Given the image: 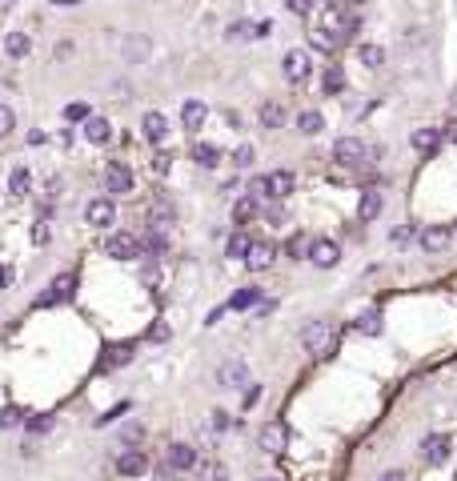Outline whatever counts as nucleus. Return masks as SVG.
I'll return each instance as SVG.
<instances>
[{
    "instance_id": "nucleus-1",
    "label": "nucleus",
    "mask_w": 457,
    "mask_h": 481,
    "mask_svg": "<svg viewBox=\"0 0 457 481\" xmlns=\"http://www.w3.org/2000/svg\"><path fill=\"white\" fill-rule=\"evenodd\" d=\"M301 345H305V353H309V357H329V353L337 349L333 321H309V325L301 329Z\"/></svg>"
},
{
    "instance_id": "nucleus-2",
    "label": "nucleus",
    "mask_w": 457,
    "mask_h": 481,
    "mask_svg": "<svg viewBox=\"0 0 457 481\" xmlns=\"http://www.w3.org/2000/svg\"><path fill=\"white\" fill-rule=\"evenodd\" d=\"M369 153L373 148L361 141V136H337L333 141V165L341 169H361V165H369Z\"/></svg>"
},
{
    "instance_id": "nucleus-3",
    "label": "nucleus",
    "mask_w": 457,
    "mask_h": 481,
    "mask_svg": "<svg viewBox=\"0 0 457 481\" xmlns=\"http://www.w3.org/2000/svg\"><path fill=\"white\" fill-rule=\"evenodd\" d=\"M281 73H285L289 85H305V81L313 76V57L305 49H289L281 57Z\"/></svg>"
},
{
    "instance_id": "nucleus-4",
    "label": "nucleus",
    "mask_w": 457,
    "mask_h": 481,
    "mask_svg": "<svg viewBox=\"0 0 457 481\" xmlns=\"http://www.w3.org/2000/svg\"><path fill=\"white\" fill-rule=\"evenodd\" d=\"M105 253L117 261H136V257H145V241L133 233H112L109 241H105Z\"/></svg>"
},
{
    "instance_id": "nucleus-5",
    "label": "nucleus",
    "mask_w": 457,
    "mask_h": 481,
    "mask_svg": "<svg viewBox=\"0 0 457 481\" xmlns=\"http://www.w3.org/2000/svg\"><path fill=\"white\" fill-rule=\"evenodd\" d=\"M257 445L265 449V453H285V445H289V425L285 421H265L261 425V433H257Z\"/></svg>"
},
{
    "instance_id": "nucleus-6",
    "label": "nucleus",
    "mask_w": 457,
    "mask_h": 481,
    "mask_svg": "<svg viewBox=\"0 0 457 481\" xmlns=\"http://www.w3.org/2000/svg\"><path fill=\"white\" fill-rule=\"evenodd\" d=\"M105 189H109L112 197L133 193V169H129L124 160H109V169H105Z\"/></svg>"
},
{
    "instance_id": "nucleus-7",
    "label": "nucleus",
    "mask_w": 457,
    "mask_h": 481,
    "mask_svg": "<svg viewBox=\"0 0 457 481\" xmlns=\"http://www.w3.org/2000/svg\"><path fill=\"white\" fill-rule=\"evenodd\" d=\"M85 221L93 225V229H109L112 221H117V205H112V197H93L85 205Z\"/></svg>"
},
{
    "instance_id": "nucleus-8",
    "label": "nucleus",
    "mask_w": 457,
    "mask_h": 481,
    "mask_svg": "<svg viewBox=\"0 0 457 481\" xmlns=\"http://www.w3.org/2000/svg\"><path fill=\"white\" fill-rule=\"evenodd\" d=\"M417 245L425 249V253H445V249L453 245V229H449V225H429V229L417 233Z\"/></svg>"
},
{
    "instance_id": "nucleus-9",
    "label": "nucleus",
    "mask_w": 457,
    "mask_h": 481,
    "mask_svg": "<svg viewBox=\"0 0 457 481\" xmlns=\"http://www.w3.org/2000/svg\"><path fill=\"white\" fill-rule=\"evenodd\" d=\"M309 261L317 265V269H333L337 261H341V245H337V241H329V237H313Z\"/></svg>"
},
{
    "instance_id": "nucleus-10",
    "label": "nucleus",
    "mask_w": 457,
    "mask_h": 481,
    "mask_svg": "<svg viewBox=\"0 0 457 481\" xmlns=\"http://www.w3.org/2000/svg\"><path fill=\"white\" fill-rule=\"evenodd\" d=\"M297 177L289 173V169H273V173H265V201H285L289 193H293Z\"/></svg>"
},
{
    "instance_id": "nucleus-11",
    "label": "nucleus",
    "mask_w": 457,
    "mask_h": 481,
    "mask_svg": "<svg viewBox=\"0 0 457 481\" xmlns=\"http://www.w3.org/2000/svg\"><path fill=\"white\" fill-rule=\"evenodd\" d=\"M76 297V277L73 273H61V277H52L49 293L40 297V305H64V301H73Z\"/></svg>"
},
{
    "instance_id": "nucleus-12",
    "label": "nucleus",
    "mask_w": 457,
    "mask_h": 481,
    "mask_svg": "<svg viewBox=\"0 0 457 481\" xmlns=\"http://www.w3.org/2000/svg\"><path fill=\"white\" fill-rule=\"evenodd\" d=\"M441 141H445V133H441V129H429V124H425V129H413V133H409V145L417 148L421 157H433V153L441 148Z\"/></svg>"
},
{
    "instance_id": "nucleus-13",
    "label": "nucleus",
    "mask_w": 457,
    "mask_h": 481,
    "mask_svg": "<svg viewBox=\"0 0 457 481\" xmlns=\"http://www.w3.org/2000/svg\"><path fill=\"white\" fill-rule=\"evenodd\" d=\"M117 469H121V477H141V473H148V457L136 445H124V453L117 457Z\"/></svg>"
},
{
    "instance_id": "nucleus-14",
    "label": "nucleus",
    "mask_w": 457,
    "mask_h": 481,
    "mask_svg": "<svg viewBox=\"0 0 457 481\" xmlns=\"http://www.w3.org/2000/svg\"><path fill=\"white\" fill-rule=\"evenodd\" d=\"M273 261H277V245L273 241H253V249H249V257H245L249 269L265 273V269H273Z\"/></svg>"
},
{
    "instance_id": "nucleus-15",
    "label": "nucleus",
    "mask_w": 457,
    "mask_h": 481,
    "mask_svg": "<svg viewBox=\"0 0 457 481\" xmlns=\"http://www.w3.org/2000/svg\"><path fill=\"white\" fill-rule=\"evenodd\" d=\"M421 457H425L429 465H445V461H449V437H445V433H429V437L421 441Z\"/></svg>"
},
{
    "instance_id": "nucleus-16",
    "label": "nucleus",
    "mask_w": 457,
    "mask_h": 481,
    "mask_svg": "<svg viewBox=\"0 0 457 481\" xmlns=\"http://www.w3.org/2000/svg\"><path fill=\"white\" fill-rule=\"evenodd\" d=\"M217 381H221V389H245L249 385L245 361H225L221 369H217Z\"/></svg>"
},
{
    "instance_id": "nucleus-17",
    "label": "nucleus",
    "mask_w": 457,
    "mask_h": 481,
    "mask_svg": "<svg viewBox=\"0 0 457 481\" xmlns=\"http://www.w3.org/2000/svg\"><path fill=\"white\" fill-rule=\"evenodd\" d=\"M169 469H177V473L197 469V449H193L189 441H173L169 445Z\"/></svg>"
},
{
    "instance_id": "nucleus-18",
    "label": "nucleus",
    "mask_w": 457,
    "mask_h": 481,
    "mask_svg": "<svg viewBox=\"0 0 457 481\" xmlns=\"http://www.w3.org/2000/svg\"><path fill=\"white\" fill-rule=\"evenodd\" d=\"M141 133H145V141L161 145L165 136H169V117H165V112H145V121H141Z\"/></svg>"
},
{
    "instance_id": "nucleus-19",
    "label": "nucleus",
    "mask_w": 457,
    "mask_h": 481,
    "mask_svg": "<svg viewBox=\"0 0 457 481\" xmlns=\"http://www.w3.org/2000/svg\"><path fill=\"white\" fill-rule=\"evenodd\" d=\"M81 133H85L88 145H109V141H112V124L105 121V117H88V121L81 124Z\"/></svg>"
},
{
    "instance_id": "nucleus-20",
    "label": "nucleus",
    "mask_w": 457,
    "mask_h": 481,
    "mask_svg": "<svg viewBox=\"0 0 457 481\" xmlns=\"http://www.w3.org/2000/svg\"><path fill=\"white\" fill-rule=\"evenodd\" d=\"M257 121H261V129H281L285 124V105L281 100H261V109H257Z\"/></svg>"
},
{
    "instance_id": "nucleus-21",
    "label": "nucleus",
    "mask_w": 457,
    "mask_h": 481,
    "mask_svg": "<svg viewBox=\"0 0 457 481\" xmlns=\"http://www.w3.org/2000/svg\"><path fill=\"white\" fill-rule=\"evenodd\" d=\"M381 209H385L381 193H377V189H365V193H361V201H357V217H361V221H377V217H381Z\"/></svg>"
},
{
    "instance_id": "nucleus-22",
    "label": "nucleus",
    "mask_w": 457,
    "mask_h": 481,
    "mask_svg": "<svg viewBox=\"0 0 457 481\" xmlns=\"http://www.w3.org/2000/svg\"><path fill=\"white\" fill-rule=\"evenodd\" d=\"M205 117H209L205 100H185V105H181V124H185L189 133H197L201 124H205Z\"/></svg>"
},
{
    "instance_id": "nucleus-23",
    "label": "nucleus",
    "mask_w": 457,
    "mask_h": 481,
    "mask_svg": "<svg viewBox=\"0 0 457 481\" xmlns=\"http://www.w3.org/2000/svg\"><path fill=\"white\" fill-rule=\"evenodd\" d=\"M309 44L317 52H337V49H341V37H337V32H329V28H321V25H313L309 28Z\"/></svg>"
},
{
    "instance_id": "nucleus-24",
    "label": "nucleus",
    "mask_w": 457,
    "mask_h": 481,
    "mask_svg": "<svg viewBox=\"0 0 457 481\" xmlns=\"http://www.w3.org/2000/svg\"><path fill=\"white\" fill-rule=\"evenodd\" d=\"M257 213H261V201L253 197V193H245V197L233 205V225H249V221H257Z\"/></svg>"
},
{
    "instance_id": "nucleus-25",
    "label": "nucleus",
    "mask_w": 457,
    "mask_h": 481,
    "mask_svg": "<svg viewBox=\"0 0 457 481\" xmlns=\"http://www.w3.org/2000/svg\"><path fill=\"white\" fill-rule=\"evenodd\" d=\"M325 129V117L317 109H305V112H297V133L301 136H317Z\"/></svg>"
},
{
    "instance_id": "nucleus-26",
    "label": "nucleus",
    "mask_w": 457,
    "mask_h": 481,
    "mask_svg": "<svg viewBox=\"0 0 457 481\" xmlns=\"http://www.w3.org/2000/svg\"><path fill=\"white\" fill-rule=\"evenodd\" d=\"M193 160H197L201 169H217V165H221V148L209 145V141H197V145H193Z\"/></svg>"
},
{
    "instance_id": "nucleus-27",
    "label": "nucleus",
    "mask_w": 457,
    "mask_h": 481,
    "mask_svg": "<svg viewBox=\"0 0 457 481\" xmlns=\"http://www.w3.org/2000/svg\"><path fill=\"white\" fill-rule=\"evenodd\" d=\"M133 341H124V345H109L105 349V361H100V365H105V369H117V365H129V361H133Z\"/></svg>"
},
{
    "instance_id": "nucleus-28",
    "label": "nucleus",
    "mask_w": 457,
    "mask_h": 481,
    "mask_svg": "<svg viewBox=\"0 0 457 481\" xmlns=\"http://www.w3.org/2000/svg\"><path fill=\"white\" fill-rule=\"evenodd\" d=\"M321 88H325V97H341V93H345V73H341V64H329V69H325Z\"/></svg>"
},
{
    "instance_id": "nucleus-29",
    "label": "nucleus",
    "mask_w": 457,
    "mask_h": 481,
    "mask_svg": "<svg viewBox=\"0 0 457 481\" xmlns=\"http://www.w3.org/2000/svg\"><path fill=\"white\" fill-rule=\"evenodd\" d=\"M165 253H169V237H165L161 225H153L145 237V257H165Z\"/></svg>"
},
{
    "instance_id": "nucleus-30",
    "label": "nucleus",
    "mask_w": 457,
    "mask_h": 481,
    "mask_svg": "<svg viewBox=\"0 0 457 481\" xmlns=\"http://www.w3.org/2000/svg\"><path fill=\"white\" fill-rule=\"evenodd\" d=\"M4 52H8L13 61H25L28 52H32V40H28L25 32H8V37H4Z\"/></svg>"
},
{
    "instance_id": "nucleus-31",
    "label": "nucleus",
    "mask_w": 457,
    "mask_h": 481,
    "mask_svg": "<svg viewBox=\"0 0 457 481\" xmlns=\"http://www.w3.org/2000/svg\"><path fill=\"white\" fill-rule=\"evenodd\" d=\"M28 189H32V173H28L25 165H16L13 177H8V193L13 197H28Z\"/></svg>"
},
{
    "instance_id": "nucleus-32",
    "label": "nucleus",
    "mask_w": 457,
    "mask_h": 481,
    "mask_svg": "<svg viewBox=\"0 0 457 481\" xmlns=\"http://www.w3.org/2000/svg\"><path fill=\"white\" fill-rule=\"evenodd\" d=\"M249 249H253V237H249L245 229H237V233L229 237L225 253H229V257H237V261H245V257H249Z\"/></svg>"
},
{
    "instance_id": "nucleus-33",
    "label": "nucleus",
    "mask_w": 457,
    "mask_h": 481,
    "mask_svg": "<svg viewBox=\"0 0 457 481\" xmlns=\"http://www.w3.org/2000/svg\"><path fill=\"white\" fill-rule=\"evenodd\" d=\"M357 333H365V337H377L381 333V309H365L357 317Z\"/></svg>"
},
{
    "instance_id": "nucleus-34",
    "label": "nucleus",
    "mask_w": 457,
    "mask_h": 481,
    "mask_svg": "<svg viewBox=\"0 0 457 481\" xmlns=\"http://www.w3.org/2000/svg\"><path fill=\"white\" fill-rule=\"evenodd\" d=\"M357 61L365 64V69H381V64H385V49H381V44H361Z\"/></svg>"
},
{
    "instance_id": "nucleus-35",
    "label": "nucleus",
    "mask_w": 457,
    "mask_h": 481,
    "mask_svg": "<svg viewBox=\"0 0 457 481\" xmlns=\"http://www.w3.org/2000/svg\"><path fill=\"white\" fill-rule=\"evenodd\" d=\"M309 245H313V237H305V233H293L289 241H285V253L293 261H301V257H309Z\"/></svg>"
},
{
    "instance_id": "nucleus-36",
    "label": "nucleus",
    "mask_w": 457,
    "mask_h": 481,
    "mask_svg": "<svg viewBox=\"0 0 457 481\" xmlns=\"http://www.w3.org/2000/svg\"><path fill=\"white\" fill-rule=\"evenodd\" d=\"M261 305V289L257 285H249V289H241V293L229 301V309H257Z\"/></svg>"
},
{
    "instance_id": "nucleus-37",
    "label": "nucleus",
    "mask_w": 457,
    "mask_h": 481,
    "mask_svg": "<svg viewBox=\"0 0 457 481\" xmlns=\"http://www.w3.org/2000/svg\"><path fill=\"white\" fill-rule=\"evenodd\" d=\"M225 37L229 40H257V25H253V20H237V25H229Z\"/></svg>"
},
{
    "instance_id": "nucleus-38",
    "label": "nucleus",
    "mask_w": 457,
    "mask_h": 481,
    "mask_svg": "<svg viewBox=\"0 0 457 481\" xmlns=\"http://www.w3.org/2000/svg\"><path fill=\"white\" fill-rule=\"evenodd\" d=\"M16 425H25V409L4 405L0 409V429H16Z\"/></svg>"
},
{
    "instance_id": "nucleus-39",
    "label": "nucleus",
    "mask_w": 457,
    "mask_h": 481,
    "mask_svg": "<svg viewBox=\"0 0 457 481\" xmlns=\"http://www.w3.org/2000/svg\"><path fill=\"white\" fill-rule=\"evenodd\" d=\"M253 160H257V148H253V145H237L233 148V165H237V169H253Z\"/></svg>"
},
{
    "instance_id": "nucleus-40",
    "label": "nucleus",
    "mask_w": 457,
    "mask_h": 481,
    "mask_svg": "<svg viewBox=\"0 0 457 481\" xmlns=\"http://www.w3.org/2000/svg\"><path fill=\"white\" fill-rule=\"evenodd\" d=\"M88 117H93V109H88L85 100H73V105H64V121H81V124H85Z\"/></svg>"
},
{
    "instance_id": "nucleus-41",
    "label": "nucleus",
    "mask_w": 457,
    "mask_h": 481,
    "mask_svg": "<svg viewBox=\"0 0 457 481\" xmlns=\"http://www.w3.org/2000/svg\"><path fill=\"white\" fill-rule=\"evenodd\" d=\"M148 169H153V177H169L173 173V157H169V153H157V157L148 160Z\"/></svg>"
},
{
    "instance_id": "nucleus-42",
    "label": "nucleus",
    "mask_w": 457,
    "mask_h": 481,
    "mask_svg": "<svg viewBox=\"0 0 457 481\" xmlns=\"http://www.w3.org/2000/svg\"><path fill=\"white\" fill-rule=\"evenodd\" d=\"M141 437H145V425H141V421H129V425L121 429V441L124 445H136Z\"/></svg>"
},
{
    "instance_id": "nucleus-43",
    "label": "nucleus",
    "mask_w": 457,
    "mask_h": 481,
    "mask_svg": "<svg viewBox=\"0 0 457 481\" xmlns=\"http://www.w3.org/2000/svg\"><path fill=\"white\" fill-rule=\"evenodd\" d=\"M25 425H28V433H49L52 429V413H37V417H28Z\"/></svg>"
},
{
    "instance_id": "nucleus-44",
    "label": "nucleus",
    "mask_w": 457,
    "mask_h": 481,
    "mask_svg": "<svg viewBox=\"0 0 457 481\" xmlns=\"http://www.w3.org/2000/svg\"><path fill=\"white\" fill-rule=\"evenodd\" d=\"M49 237H52V229H49V217H40V221L32 225V245H49Z\"/></svg>"
},
{
    "instance_id": "nucleus-45",
    "label": "nucleus",
    "mask_w": 457,
    "mask_h": 481,
    "mask_svg": "<svg viewBox=\"0 0 457 481\" xmlns=\"http://www.w3.org/2000/svg\"><path fill=\"white\" fill-rule=\"evenodd\" d=\"M389 241H393L397 249H405L409 241H413V225H397L393 233H389Z\"/></svg>"
},
{
    "instance_id": "nucleus-46",
    "label": "nucleus",
    "mask_w": 457,
    "mask_h": 481,
    "mask_svg": "<svg viewBox=\"0 0 457 481\" xmlns=\"http://www.w3.org/2000/svg\"><path fill=\"white\" fill-rule=\"evenodd\" d=\"M13 129H16V112L8 105H0V136H8Z\"/></svg>"
},
{
    "instance_id": "nucleus-47",
    "label": "nucleus",
    "mask_w": 457,
    "mask_h": 481,
    "mask_svg": "<svg viewBox=\"0 0 457 481\" xmlns=\"http://www.w3.org/2000/svg\"><path fill=\"white\" fill-rule=\"evenodd\" d=\"M285 8H289V13H297V16H309L313 8H317V0H285Z\"/></svg>"
},
{
    "instance_id": "nucleus-48",
    "label": "nucleus",
    "mask_w": 457,
    "mask_h": 481,
    "mask_svg": "<svg viewBox=\"0 0 457 481\" xmlns=\"http://www.w3.org/2000/svg\"><path fill=\"white\" fill-rule=\"evenodd\" d=\"M209 425H213V429H217V433H225V429H229V425H233V417H229L225 409H213V413H209Z\"/></svg>"
},
{
    "instance_id": "nucleus-49",
    "label": "nucleus",
    "mask_w": 457,
    "mask_h": 481,
    "mask_svg": "<svg viewBox=\"0 0 457 481\" xmlns=\"http://www.w3.org/2000/svg\"><path fill=\"white\" fill-rule=\"evenodd\" d=\"M241 401H245V409H253V405L261 401V385H257V381H249V385H245V397H241Z\"/></svg>"
},
{
    "instance_id": "nucleus-50",
    "label": "nucleus",
    "mask_w": 457,
    "mask_h": 481,
    "mask_svg": "<svg viewBox=\"0 0 457 481\" xmlns=\"http://www.w3.org/2000/svg\"><path fill=\"white\" fill-rule=\"evenodd\" d=\"M205 477H209V481H229V469H225L221 461H213V465L205 469Z\"/></svg>"
},
{
    "instance_id": "nucleus-51",
    "label": "nucleus",
    "mask_w": 457,
    "mask_h": 481,
    "mask_svg": "<svg viewBox=\"0 0 457 481\" xmlns=\"http://www.w3.org/2000/svg\"><path fill=\"white\" fill-rule=\"evenodd\" d=\"M121 413H129V401H121V405H112L109 413H105V417H97V425H109V421H117Z\"/></svg>"
},
{
    "instance_id": "nucleus-52",
    "label": "nucleus",
    "mask_w": 457,
    "mask_h": 481,
    "mask_svg": "<svg viewBox=\"0 0 457 481\" xmlns=\"http://www.w3.org/2000/svg\"><path fill=\"white\" fill-rule=\"evenodd\" d=\"M44 197H61V177H49V181H44Z\"/></svg>"
},
{
    "instance_id": "nucleus-53",
    "label": "nucleus",
    "mask_w": 457,
    "mask_h": 481,
    "mask_svg": "<svg viewBox=\"0 0 457 481\" xmlns=\"http://www.w3.org/2000/svg\"><path fill=\"white\" fill-rule=\"evenodd\" d=\"M148 341H169V325H153V329H148Z\"/></svg>"
},
{
    "instance_id": "nucleus-54",
    "label": "nucleus",
    "mask_w": 457,
    "mask_h": 481,
    "mask_svg": "<svg viewBox=\"0 0 457 481\" xmlns=\"http://www.w3.org/2000/svg\"><path fill=\"white\" fill-rule=\"evenodd\" d=\"M265 221H269L273 229H281V225H285V209H269V213H265Z\"/></svg>"
},
{
    "instance_id": "nucleus-55",
    "label": "nucleus",
    "mask_w": 457,
    "mask_h": 481,
    "mask_svg": "<svg viewBox=\"0 0 457 481\" xmlns=\"http://www.w3.org/2000/svg\"><path fill=\"white\" fill-rule=\"evenodd\" d=\"M441 133H445V141H449V145H457V117H453L449 124H445Z\"/></svg>"
},
{
    "instance_id": "nucleus-56",
    "label": "nucleus",
    "mask_w": 457,
    "mask_h": 481,
    "mask_svg": "<svg viewBox=\"0 0 457 481\" xmlns=\"http://www.w3.org/2000/svg\"><path fill=\"white\" fill-rule=\"evenodd\" d=\"M377 481H405V473H401V469H385Z\"/></svg>"
},
{
    "instance_id": "nucleus-57",
    "label": "nucleus",
    "mask_w": 457,
    "mask_h": 481,
    "mask_svg": "<svg viewBox=\"0 0 457 481\" xmlns=\"http://www.w3.org/2000/svg\"><path fill=\"white\" fill-rule=\"evenodd\" d=\"M273 32V20H257V40H265Z\"/></svg>"
},
{
    "instance_id": "nucleus-58",
    "label": "nucleus",
    "mask_w": 457,
    "mask_h": 481,
    "mask_svg": "<svg viewBox=\"0 0 457 481\" xmlns=\"http://www.w3.org/2000/svg\"><path fill=\"white\" fill-rule=\"evenodd\" d=\"M0 285H13V269H4V265H0Z\"/></svg>"
},
{
    "instance_id": "nucleus-59",
    "label": "nucleus",
    "mask_w": 457,
    "mask_h": 481,
    "mask_svg": "<svg viewBox=\"0 0 457 481\" xmlns=\"http://www.w3.org/2000/svg\"><path fill=\"white\" fill-rule=\"evenodd\" d=\"M52 4H57V8H76L81 0H52Z\"/></svg>"
},
{
    "instance_id": "nucleus-60",
    "label": "nucleus",
    "mask_w": 457,
    "mask_h": 481,
    "mask_svg": "<svg viewBox=\"0 0 457 481\" xmlns=\"http://www.w3.org/2000/svg\"><path fill=\"white\" fill-rule=\"evenodd\" d=\"M349 8H361V4H369V0H345Z\"/></svg>"
},
{
    "instance_id": "nucleus-61",
    "label": "nucleus",
    "mask_w": 457,
    "mask_h": 481,
    "mask_svg": "<svg viewBox=\"0 0 457 481\" xmlns=\"http://www.w3.org/2000/svg\"><path fill=\"white\" fill-rule=\"evenodd\" d=\"M257 481H281V477H257Z\"/></svg>"
}]
</instances>
